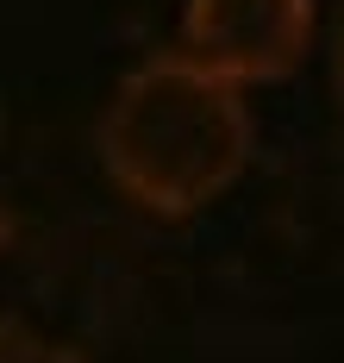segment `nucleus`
I'll return each mask as SVG.
<instances>
[{
    "instance_id": "obj_1",
    "label": "nucleus",
    "mask_w": 344,
    "mask_h": 363,
    "mask_svg": "<svg viewBox=\"0 0 344 363\" xmlns=\"http://www.w3.org/2000/svg\"><path fill=\"white\" fill-rule=\"evenodd\" d=\"M257 125L244 88L219 82L182 50H156L119 75L101 113V163L107 176L151 213L182 219L219 201L244 176Z\"/></svg>"
},
{
    "instance_id": "obj_2",
    "label": "nucleus",
    "mask_w": 344,
    "mask_h": 363,
    "mask_svg": "<svg viewBox=\"0 0 344 363\" xmlns=\"http://www.w3.org/2000/svg\"><path fill=\"white\" fill-rule=\"evenodd\" d=\"M313 32H319L313 0H188L182 6V57H194L231 88L294 75L313 50Z\"/></svg>"
},
{
    "instance_id": "obj_3",
    "label": "nucleus",
    "mask_w": 344,
    "mask_h": 363,
    "mask_svg": "<svg viewBox=\"0 0 344 363\" xmlns=\"http://www.w3.org/2000/svg\"><path fill=\"white\" fill-rule=\"evenodd\" d=\"M0 363H81V351L25 320H0Z\"/></svg>"
},
{
    "instance_id": "obj_4",
    "label": "nucleus",
    "mask_w": 344,
    "mask_h": 363,
    "mask_svg": "<svg viewBox=\"0 0 344 363\" xmlns=\"http://www.w3.org/2000/svg\"><path fill=\"white\" fill-rule=\"evenodd\" d=\"M326 75H332V94H338V113H344V0L326 19Z\"/></svg>"
},
{
    "instance_id": "obj_5",
    "label": "nucleus",
    "mask_w": 344,
    "mask_h": 363,
    "mask_svg": "<svg viewBox=\"0 0 344 363\" xmlns=\"http://www.w3.org/2000/svg\"><path fill=\"white\" fill-rule=\"evenodd\" d=\"M13 238V207H6V194H0V245Z\"/></svg>"
}]
</instances>
